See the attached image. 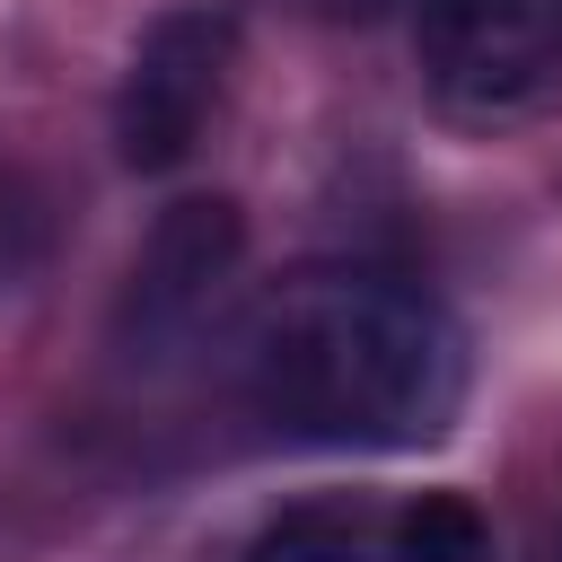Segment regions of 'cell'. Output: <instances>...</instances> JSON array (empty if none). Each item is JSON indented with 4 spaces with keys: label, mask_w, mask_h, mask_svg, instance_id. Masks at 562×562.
<instances>
[{
    "label": "cell",
    "mask_w": 562,
    "mask_h": 562,
    "mask_svg": "<svg viewBox=\"0 0 562 562\" xmlns=\"http://www.w3.org/2000/svg\"><path fill=\"white\" fill-rule=\"evenodd\" d=\"M237 378L272 439L395 457L457 430L465 334L422 281L334 263V272L281 281L246 316Z\"/></svg>",
    "instance_id": "obj_1"
},
{
    "label": "cell",
    "mask_w": 562,
    "mask_h": 562,
    "mask_svg": "<svg viewBox=\"0 0 562 562\" xmlns=\"http://www.w3.org/2000/svg\"><path fill=\"white\" fill-rule=\"evenodd\" d=\"M422 88L457 123H527L562 97V0H413Z\"/></svg>",
    "instance_id": "obj_2"
},
{
    "label": "cell",
    "mask_w": 562,
    "mask_h": 562,
    "mask_svg": "<svg viewBox=\"0 0 562 562\" xmlns=\"http://www.w3.org/2000/svg\"><path fill=\"white\" fill-rule=\"evenodd\" d=\"M246 263V211L228 193H184L158 211L149 246L132 255V281H123V307H114V342L123 360H176L202 342V325L220 316L228 281Z\"/></svg>",
    "instance_id": "obj_3"
},
{
    "label": "cell",
    "mask_w": 562,
    "mask_h": 562,
    "mask_svg": "<svg viewBox=\"0 0 562 562\" xmlns=\"http://www.w3.org/2000/svg\"><path fill=\"white\" fill-rule=\"evenodd\" d=\"M228 61H237V18L211 9V0H184L167 18L140 26L132 61H123V88H114V149L123 167L140 176H167L193 158L220 88H228Z\"/></svg>",
    "instance_id": "obj_4"
},
{
    "label": "cell",
    "mask_w": 562,
    "mask_h": 562,
    "mask_svg": "<svg viewBox=\"0 0 562 562\" xmlns=\"http://www.w3.org/2000/svg\"><path fill=\"white\" fill-rule=\"evenodd\" d=\"M246 562H395V544H386V518L307 501V509H281L246 544Z\"/></svg>",
    "instance_id": "obj_5"
},
{
    "label": "cell",
    "mask_w": 562,
    "mask_h": 562,
    "mask_svg": "<svg viewBox=\"0 0 562 562\" xmlns=\"http://www.w3.org/2000/svg\"><path fill=\"white\" fill-rule=\"evenodd\" d=\"M386 544H395V562H492V527L457 492H422V501L386 509Z\"/></svg>",
    "instance_id": "obj_6"
},
{
    "label": "cell",
    "mask_w": 562,
    "mask_h": 562,
    "mask_svg": "<svg viewBox=\"0 0 562 562\" xmlns=\"http://www.w3.org/2000/svg\"><path fill=\"white\" fill-rule=\"evenodd\" d=\"M44 255H53V193L18 158H0V290H18Z\"/></svg>",
    "instance_id": "obj_7"
},
{
    "label": "cell",
    "mask_w": 562,
    "mask_h": 562,
    "mask_svg": "<svg viewBox=\"0 0 562 562\" xmlns=\"http://www.w3.org/2000/svg\"><path fill=\"white\" fill-rule=\"evenodd\" d=\"M307 9H369V0H307Z\"/></svg>",
    "instance_id": "obj_8"
}]
</instances>
